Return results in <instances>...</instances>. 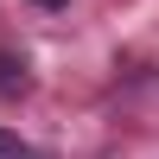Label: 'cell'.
Wrapping results in <instances>:
<instances>
[{"label": "cell", "instance_id": "obj_1", "mask_svg": "<svg viewBox=\"0 0 159 159\" xmlns=\"http://www.w3.org/2000/svg\"><path fill=\"white\" fill-rule=\"evenodd\" d=\"M19 89H25V64L13 51H0V96H19Z\"/></svg>", "mask_w": 159, "mask_h": 159}, {"label": "cell", "instance_id": "obj_2", "mask_svg": "<svg viewBox=\"0 0 159 159\" xmlns=\"http://www.w3.org/2000/svg\"><path fill=\"white\" fill-rule=\"evenodd\" d=\"M0 159H25V147H19V140L7 134V127H0Z\"/></svg>", "mask_w": 159, "mask_h": 159}, {"label": "cell", "instance_id": "obj_3", "mask_svg": "<svg viewBox=\"0 0 159 159\" xmlns=\"http://www.w3.org/2000/svg\"><path fill=\"white\" fill-rule=\"evenodd\" d=\"M38 7H64V0H38Z\"/></svg>", "mask_w": 159, "mask_h": 159}, {"label": "cell", "instance_id": "obj_4", "mask_svg": "<svg viewBox=\"0 0 159 159\" xmlns=\"http://www.w3.org/2000/svg\"><path fill=\"white\" fill-rule=\"evenodd\" d=\"M25 159H45V153H25Z\"/></svg>", "mask_w": 159, "mask_h": 159}]
</instances>
